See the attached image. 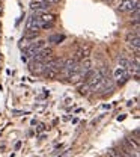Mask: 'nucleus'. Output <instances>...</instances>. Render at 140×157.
<instances>
[{
    "label": "nucleus",
    "instance_id": "20e7f679",
    "mask_svg": "<svg viewBox=\"0 0 140 157\" xmlns=\"http://www.w3.org/2000/svg\"><path fill=\"white\" fill-rule=\"evenodd\" d=\"M139 9V0H122L119 5L120 12H133Z\"/></svg>",
    "mask_w": 140,
    "mask_h": 157
},
{
    "label": "nucleus",
    "instance_id": "f03ea898",
    "mask_svg": "<svg viewBox=\"0 0 140 157\" xmlns=\"http://www.w3.org/2000/svg\"><path fill=\"white\" fill-rule=\"evenodd\" d=\"M79 65H80V63H79L76 59H72V58L66 59V60L63 62V67H62V71H60V73H62L65 77H69L72 73H76V71L79 70Z\"/></svg>",
    "mask_w": 140,
    "mask_h": 157
},
{
    "label": "nucleus",
    "instance_id": "f257e3e1",
    "mask_svg": "<svg viewBox=\"0 0 140 157\" xmlns=\"http://www.w3.org/2000/svg\"><path fill=\"white\" fill-rule=\"evenodd\" d=\"M63 62L65 59L57 58V59H50L48 62H45V77L47 78H56L62 71V67H63Z\"/></svg>",
    "mask_w": 140,
    "mask_h": 157
},
{
    "label": "nucleus",
    "instance_id": "4468645a",
    "mask_svg": "<svg viewBox=\"0 0 140 157\" xmlns=\"http://www.w3.org/2000/svg\"><path fill=\"white\" fill-rule=\"evenodd\" d=\"M105 156L107 157H122V154H120L119 151H116L115 148H109V150L105 151Z\"/></svg>",
    "mask_w": 140,
    "mask_h": 157
},
{
    "label": "nucleus",
    "instance_id": "39448f33",
    "mask_svg": "<svg viewBox=\"0 0 140 157\" xmlns=\"http://www.w3.org/2000/svg\"><path fill=\"white\" fill-rule=\"evenodd\" d=\"M51 56H53V50L48 47V48H42V50H39L35 56H33V62H48L50 59H51Z\"/></svg>",
    "mask_w": 140,
    "mask_h": 157
},
{
    "label": "nucleus",
    "instance_id": "7ed1b4c3",
    "mask_svg": "<svg viewBox=\"0 0 140 157\" xmlns=\"http://www.w3.org/2000/svg\"><path fill=\"white\" fill-rule=\"evenodd\" d=\"M45 42H47V41H44V39H39V41H36V42H32V44H30V45L26 48V52H24V55H23V56H24L26 59H27V58H33V56H35V55H36L39 50H42V48H44Z\"/></svg>",
    "mask_w": 140,
    "mask_h": 157
},
{
    "label": "nucleus",
    "instance_id": "6ab92c4d",
    "mask_svg": "<svg viewBox=\"0 0 140 157\" xmlns=\"http://www.w3.org/2000/svg\"><path fill=\"white\" fill-rule=\"evenodd\" d=\"M0 60H2V53H0Z\"/></svg>",
    "mask_w": 140,
    "mask_h": 157
},
{
    "label": "nucleus",
    "instance_id": "423d86ee",
    "mask_svg": "<svg viewBox=\"0 0 140 157\" xmlns=\"http://www.w3.org/2000/svg\"><path fill=\"white\" fill-rule=\"evenodd\" d=\"M113 77L118 82V85H123L127 82V78H128V71L123 70V68H116L115 73H113Z\"/></svg>",
    "mask_w": 140,
    "mask_h": 157
},
{
    "label": "nucleus",
    "instance_id": "2eb2a0df",
    "mask_svg": "<svg viewBox=\"0 0 140 157\" xmlns=\"http://www.w3.org/2000/svg\"><path fill=\"white\" fill-rule=\"evenodd\" d=\"M39 35V30H30V32H27L26 33V36L24 38L26 39H33V38H36Z\"/></svg>",
    "mask_w": 140,
    "mask_h": 157
},
{
    "label": "nucleus",
    "instance_id": "412c9836",
    "mask_svg": "<svg viewBox=\"0 0 140 157\" xmlns=\"http://www.w3.org/2000/svg\"><path fill=\"white\" fill-rule=\"evenodd\" d=\"M0 68H2V67H0Z\"/></svg>",
    "mask_w": 140,
    "mask_h": 157
},
{
    "label": "nucleus",
    "instance_id": "0eeeda50",
    "mask_svg": "<svg viewBox=\"0 0 140 157\" xmlns=\"http://www.w3.org/2000/svg\"><path fill=\"white\" fill-rule=\"evenodd\" d=\"M29 68H30V71L33 73V74H42L44 71H45V62H30V65H29Z\"/></svg>",
    "mask_w": 140,
    "mask_h": 157
},
{
    "label": "nucleus",
    "instance_id": "ddd939ff",
    "mask_svg": "<svg viewBox=\"0 0 140 157\" xmlns=\"http://www.w3.org/2000/svg\"><path fill=\"white\" fill-rule=\"evenodd\" d=\"M128 65H130V62H128V59L127 58H119L118 59V68L128 70Z\"/></svg>",
    "mask_w": 140,
    "mask_h": 157
},
{
    "label": "nucleus",
    "instance_id": "f8f14e48",
    "mask_svg": "<svg viewBox=\"0 0 140 157\" xmlns=\"http://www.w3.org/2000/svg\"><path fill=\"white\" fill-rule=\"evenodd\" d=\"M63 39H65L63 35H51V36L48 38V42H51V44H60Z\"/></svg>",
    "mask_w": 140,
    "mask_h": 157
},
{
    "label": "nucleus",
    "instance_id": "a211bd4d",
    "mask_svg": "<svg viewBox=\"0 0 140 157\" xmlns=\"http://www.w3.org/2000/svg\"><path fill=\"white\" fill-rule=\"evenodd\" d=\"M44 2H45L48 6H51V5H56V3H59L60 0H44Z\"/></svg>",
    "mask_w": 140,
    "mask_h": 157
},
{
    "label": "nucleus",
    "instance_id": "6e6552de",
    "mask_svg": "<svg viewBox=\"0 0 140 157\" xmlns=\"http://www.w3.org/2000/svg\"><path fill=\"white\" fill-rule=\"evenodd\" d=\"M50 6L44 2V0H32V3H30V9L32 11H36V12H41V11H45V9H48Z\"/></svg>",
    "mask_w": 140,
    "mask_h": 157
},
{
    "label": "nucleus",
    "instance_id": "9d476101",
    "mask_svg": "<svg viewBox=\"0 0 140 157\" xmlns=\"http://www.w3.org/2000/svg\"><path fill=\"white\" fill-rule=\"evenodd\" d=\"M89 53H90V47H81L80 50H77V53H76L74 59H76L77 62L81 60V59H87Z\"/></svg>",
    "mask_w": 140,
    "mask_h": 157
},
{
    "label": "nucleus",
    "instance_id": "f3484780",
    "mask_svg": "<svg viewBox=\"0 0 140 157\" xmlns=\"http://www.w3.org/2000/svg\"><path fill=\"white\" fill-rule=\"evenodd\" d=\"M89 91H90V88H89L87 85L80 86V94H83V95H87V94H89Z\"/></svg>",
    "mask_w": 140,
    "mask_h": 157
},
{
    "label": "nucleus",
    "instance_id": "1a4fd4ad",
    "mask_svg": "<svg viewBox=\"0 0 140 157\" xmlns=\"http://www.w3.org/2000/svg\"><path fill=\"white\" fill-rule=\"evenodd\" d=\"M26 27H27V30H39V20H38V15L29 17Z\"/></svg>",
    "mask_w": 140,
    "mask_h": 157
},
{
    "label": "nucleus",
    "instance_id": "dca6fc26",
    "mask_svg": "<svg viewBox=\"0 0 140 157\" xmlns=\"http://www.w3.org/2000/svg\"><path fill=\"white\" fill-rule=\"evenodd\" d=\"M137 36H139V32H134V33L131 32V33H128V35H127V42H131L133 39L137 38Z\"/></svg>",
    "mask_w": 140,
    "mask_h": 157
},
{
    "label": "nucleus",
    "instance_id": "aec40b11",
    "mask_svg": "<svg viewBox=\"0 0 140 157\" xmlns=\"http://www.w3.org/2000/svg\"><path fill=\"white\" fill-rule=\"evenodd\" d=\"M0 29H2V26H0Z\"/></svg>",
    "mask_w": 140,
    "mask_h": 157
},
{
    "label": "nucleus",
    "instance_id": "9b49d317",
    "mask_svg": "<svg viewBox=\"0 0 140 157\" xmlns=\"http://www.w3.org/2000/svg\"><path fill=\"white\" fill-rule=\"evenodd\" d=\"M38 20H39V26L41 24H47V23H53L54 21V15H51V14H41V15H38Z\"/></svg>",
    "mask_w": 140,
    "mask_h": 157
}]
</instances>
